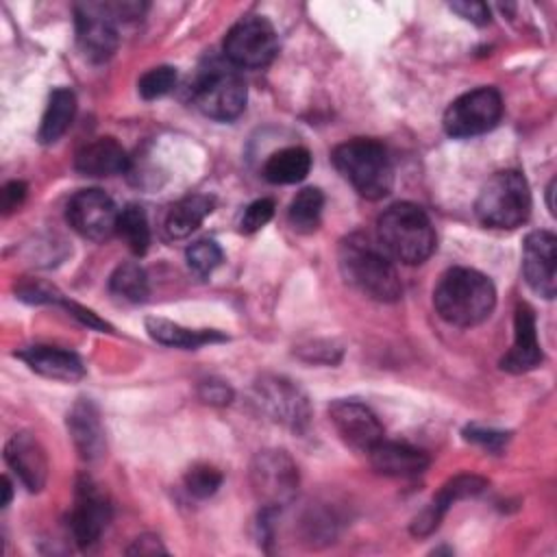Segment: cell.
I'll list each match as a JSON object with an SVG mask.
<instances>
[{"mask_svg": "<svg viewBox=\"0 0 557 557\" xmlns=\"http://www.w3.org/2000/svg\"><path fill=\"white\" fill-rule=\"evenodd\" d=\"M339 272L348 285L379 302H394L403 294L389 255L363 233H350L337 248Z\"/></svg>", "mask_w": 557, "mask_h": 557, "instance_id": "obj_1", "label": "cell"}, {"mask_svg": "<svg viewBox=\"0 0 557 557\" xmlns=\"http://www.w3.org/2000/svg\"><path fill=\"white\" fill-rule=\"evenodd\" d=\"M440 318L453 326L481 324L496 305L494 283L472 268H450L433 292Z\"/></svg>", "mask_w": 557, "mask_h": 557, "instance_id": "obj_2", "label": "cell"}, {"mask_svg": "<svg viewBox=\"0 0 557 557\" xmlns=\"http://www.w3.org/2000/svg\"><path fill=\"white\" fill-rule=\"evenodd\" d=\"M381 248L400 263L418 265L435 250V228L429 215L413 202H396L376 220Z\"/></svg>", "mask_w": 557, "mask_h": 557, "instance_id": "obj_3", "label": "cell"}, {"mask_svg": "<svg viewBox=\"0 0 557 557\" xmlns=\"http://www.w3.org/2000/svg\"><path fill=\"white\" fill-rule=\"evenodd\" d=\"M335 170L368 200L385 198L394 187V168L385 146L376 139L355 137L335 146Z\"/></svg>", "mask_w": 557, "mask_h": 557, "instance_id": "obj_4", "label": "cell"}, {"mask_svg": "<svg viewBox=\"0 0 557 557\" xmlns=\"http://www.w3.org/2000/svg\"><path fill=\"white\" fill-rule=\"evenodd\" d=\"M476 218L492 228H516L531 213V189L518 170L496 172L479 191Z\"/></svg>", "mask_w": 557, "mask_h": 557, "instance_id": "obj_5", "label": "cell"}, {"mask_svg": "<svg viewBox=\"0 0 557 557\" xmlns=\"http://www.w3.org/2000/svg\"><path fill=\"white\" fill-rule=\"evenodd\" d=\"M248 89L244 78L224 63H209L200 70L194 83L196 107L213 120L228 122L235 120L246 107Z\"/></svg>", "mask_w": 557, "mask_h": 557, "instance_id": "obj_6", "label": "cell"}, {"mask_svg": "<svg viewBox=\"0 0 557 557\" xmlns=\"http://www.w3.org/2000/svg\"><path fill=\"white\" fill-rule=\"evenodd\" d=\"M298 468L285 450H259L250 463V485L261 507L278 509L289 505L298 492Z\"/></svg>", "mask_w": 557, "mask_h": 557, "instance_id": "obj_7", "label": "cell"}, {"mask_svg": "<svg viewBox=\"0 0 557 557\" xmlns=\"http://www.w3.org/2000/svg\"><path fill=\"white\" fill-rule=\"evenodd\" d=\"M276 52V30L263 15L242 17L224 37V57L237 67H265Z\"/></svg>", "mask_w": 557, "mask_h": 557, "instance_id": "obj_8", "label": "cell"}, {"mask_svg": "<svg viewBox=\"0 0 557 557\" xmlns=\"http://www.w3.org/2000/svg\"><path fill=\"white\" fill-rule=\"evenodd\" d=\"M503 115V100L494 87L472 89L453 100L444 113V131L463 139L492 131Z\"/></svg>", "mask_w": 557, "mask_h": 557, "instance_id": "obj_9", "label": "cell"}, {"mask_svg": "<svg viewBox=\"0 0 557 557\" xmlns=\"http://www.w3.org/2000/svg\"><path fill=\"white\" fill-rule=\"evenodd\" d=\"M255 400L259 409L274 422L302 433L309 424V400L305 392L283 376H263L255 383Z\"/></svg>", "mask_w": 557, "mask_h": 557, "instance_id": "obj_10", "label": "cell"}, {"mask_svg": "<svg viewBox=\"0 0 557 557\" xmlns=\"http://www.w3.org/2000/svg\"><path fill=\"white\" fill-rule=\"evenodd\" d=\"M111 520V503L100 485L87 474L78 476L74 492V507L67 518L70 533L81 548H91L102 537Z\"/></svg>", "mask_w": 557, "mask_h": 557, "instance_id": "obj_11", "label": "cell"}, {"mask_svg": "<svg viewBox=\"0 0 557 557\" xmlns=\"http://www.w3.org/2000/svg\"><path fill=\"white\" fill-rule=\"evenodd\" d=\"M117 215L115 202L102 189L76 191L65 209L70 226L91 242L109 239L117 231Z\"/></svg>", "mask_w": 557, "mask_h": 557, "instance_id": "obj_12", "label": "cell"}, {"mask_svg": "<svg viewBox=\"0 0 557 557\" xmlns=\"http://www.w3.org/2000/svg\"><path fill=\"white\" fill-rule=\"evenodd\" d=\"M76 41L83 54L94 61H107L120 44L117 20L107 9V2H83L74 7Z\"/></svg>", "mask_w": 557, "mask_h": 557, "instance_id": "obj_13", "label": "cell"}, {"mask_svg": "<svg viewBox=\"0 0 557 557\" xmlns=\"http://www.w3.org/2000/svg\"><path fill=\"white\" fill-rule=\"evenodd\" d=\"M329 418L344 444L355 450L368 453L383 440V424L379 422L376 413L359 400H333L329 405Z\"/></svg>", "mask_w": 557, "mask_h": 557, "instance_id": "obj_14", "label": "cell"}, {"mask_svg": "<svg viewBox=\"0 0 557 557\" xmlns=\"http://www.w3.org/2000/svg\"><path fill=\"white\" fill-rule=\"evenodd\" d=\"M522 272L529 287L542 298L557 292V237L550 231H533L524 237Z\"/></svg>", "mask_w": 557, "mask_h": 557, "instance_id": "obj_15", "label": "cell"}, {"mask_svg": "<svg viewBox=\"0 0 557 557\" xmlns=\"http://www.w3.org/2000/svg\"><path fill=\"white\" fill-rule=\"evenodd\" d=\"M485 487H487V481L479 474H457V476L448 479L440 487V492L431 498V503L413 518L411 535H416V537L431 535L440 527V522L446 516V511L450 509V505H455L461 498L479 496Z\"/></svg>", "mask_w": 557, "mask_h": 557, "instance_id": "obj_16", "label": "cell"}, {"mask_svg": "<svg viewBox=\"0 0 557 557\" xmlns=\"http://www.w3.org/2000/svg\"><path fill=\"white\" fill-rule=\"evenodd\" d=\"M65 426L83 461L94 463L102 459V455L107 453V437L100 411L91 398H78L72 405L65 418Z\"/></svg>", "mask_w": 557, "mask_h": 557, "instance_id": "obj_17", "label": "cell"}, {"mask_svg": "<svg viewBox=\"0 0 557 557\" xmlns=\"http://www.w3.org/2000/svg\"><path fill=\"white\" fill-rule=\"evenodd\" d=\"M4 461L28 492H41L48 481V457L30 433H15L4 446Z\"/></svg>", "mask_w": 557, "mask_h": 557, "instance_id": "obj_18", "label": "cell"}, {"mask_svg": "<svg viewBox=\"0 0 557 557\" xmlns=\"http://www.w3.org/2000/svg\"><path fill=\"white\" fill-rule=\"evenodd\" d=\"M544 355L537 342L535 313L529 305H518L513 315V346L500 359V368L511 374H522L535 370L542 363Z\"/></svg>", "mask_w": 557, "mask_h": 557, "instance_id": "obj_19", "label": "cell"}, {"mask_svg": "<svg viewBox=\"0 0 557 557\" xmlns=\"http://www.w3.org/2000/svg\"><path fill=\"white\" fill-rule=\"evenodd\" d=\"M15 357H20L33 372H37L46 379L72 383V381H78L85 376V366H83L81 357L65 348L37 344V346L17 350Z\"/></svg>", "mask_w": 557, "mask_h": 557, "instance_id": "obj_20", "label": "cell"}, {"mask_svg": "<svg viewBox=\"0 0 557 557\" xmlns=\"http://www.w3.org/2000/svg\"><path fill=\"white\" fill-rule=\"evenodd\" d=\"M131 159L113 137H98L76 152L74 168L85 176H113L126 172Z\"/></svg>", "mask_w": 557, "mask_h": 557, "instance_id": "obj_21", "label": "cell"}, {"mask_svg": "<svg viewBox=\"0 0 557 557\" xmlns=\"http://www.w3.org/2000/svg\"><path fill=\"white\" fill-rule=\"evenodd\" d=\"M370 463L374 470L387 474V476H416L424 472L431 463L429 455L420 448H413L409 444L398 442H385L381 440L370 450Z\"/></svg>", "mask_w": 557, "mask_h": 557, "instance_id": "obj_22", "label": "cell"}, {"mask_svg": "<svg viewBox=\"0 0 557 557\" xmlns=\"http://www.w3.org/2000/svg\"><path fill=\"white\" fill-rule=\"evenodd\" d=\"M146 331L148 335L163 344V346H174V348H200L205 344H213V342H226V335L218 333V331H207V329H187L181 326L172 320L165 318H146Z\"/></svg>", "mask_w": 557, "mask_h": 557, "instance_id": "obj_23", "label": "cell"}, {"mask_svg": "<svg viewBox=\"0 0 557 557\" xmlns=\"http://www.w3.org/2000/svg\"><path fill=\"white\" fill-rule=\"evenodd\" d=\"M76 115V96L67 87H57L50 98L48 107L44 111L37 139L41 144H54L65 135V131L72 126V120Z\"/></svg>", "mask_w": 557, "mask_h": 557, "instance_id": "obj_24", "label": "cell"}, {"mask_svg": "<svg viewBox=\"0 0 557 557\" xmlns=\"http://www.w3.org/2000/svg\"><path fill=\"white\" fill-rule=\"evenodd\" d=\"M213 211V198L205 194L185 196L172 205L165 218V233L172 239H183L191 235L202 220Z\"/></svg>", "mask_w": 557, "mask_h": 557, "instance_id": "obj_25", "label": "cell"}, {"mask_svg": "<svg viewBox=\"0 0 557 557\" xmlns=\"http://www.w3.org/2000/svg\"><path fill=\"white\" fill-rule=\"evenodd\" d=\"M311 170V152L302 146H289L276 150L268 157L263 165V176L274 185L300 183Z\"/></svg>", "mask_w": 557, "mask_h": 557, "instance_id": "obj_26", "label": "cell"}, {"mask_svg": "<svg viewBox=\"0 0 557 557\" xmlns=\"http://www.w3.org/2000/svg\"><path fill=\"white\" fill-rule=\"evenodd\" d=\"M324 209V194L318 187L300 189L287 211V220L298 233H313L320 226Z\"/></svg>", "mask_w": 557, "mask_h": 557, "instance_id": "obj_27", "label": "cell"}, {"mask_svg": "<svg viewBox=\"0 0 557 557\" xmlns=\"http://www.w3.org/2000/svg\"><path fill=\"white\" fill-rule=\"evenodd\" d=\"M109 289L126 302H144L148 296L146 270L133 261L117 265L109 278Z\"/></svg>", "mask_w": 557, "mask_h": 557, "instance_id": "obj_28", "label": "cell"}, {"mask_svg": "<svg viewBox=\"0 0 557 557\" xmlns=\"http://www.w3.org/2000/svg\"><path fill=\"white\" fill-rule=\"evenodd\" d=\"M133 255H144L150 244V226L139 205H126L117 215V231Z\"/></svg>", "mask_w": 557, "mask_h": 557, "instance_id": "obj_29", "label": "cell"}, {"mask_svg": "<svg viewBox=\"0 0 557 557\" xmlns=\"http://www.w3.org/2000/svg\"><path fill=\"white\" fill-rule=\"evenodd\" d=\"M176 85V70L172 65H157L141 74L137 81V91L144 100H157L172 91Z\"/></svg>", "mask_w": 557, "mask_h": 557, "instance_id": "obj_30", "label": "cell"}, {"mask_svg": "<svg viewBox=\"0 0 557 557\" xmlns=\"http://www.w3.org/2000/svg\"><path fill=\"white\" fill-rule=\"evenodd\" d=\"M187 265L198 276L211 274L222 261V248L213 239H198L185 252Z\"/></svg>", "mask_w": 557, "mask_h": 557, "instance_id": "obj_31", "label": "cell"}, {"mask_svg": "<svg viewBox=\"0 0 557 557\" xmlns=\"http://www.w3.org/2000/svg\"><path fill=\"white\" fill-rule=\"evenodd\" d=\"M222 485V472L209 463H196L185 472V487L196 498H209Z\"/></svg>", "mask_w": 557, "mask_h": 557, "instance_id": "obj_32", "label": "cell"}, {"mask_svg": "<svg viewBox=\"0 0 557 557\" xmlns=\"http://www.w3.org/2000/svg\"><path fill=\"white\" fill-rule=\"evenodd\" d=\"M274 215V200L272 198H259L255 202H250L239 220V231L250 235L259 228H263Z\"/></svg>", "mask_w": 557, "mask_h": 557, "instance_id": "obj_33", "label": "cell"}, {"mask_svg": "<svg viewBox=\"0 0 557 557\" xmlns=\"http://www.w3.org/2000/svg\"><path fill=\"white\" fill-rule=\"evenodd\" d=\"M15 294L20 300L33 302V305H41V302H59L63 298V294H59L54 287H50L48 283L41 281H24L15 287Z\"/></svg>", "mask_w": 557, "mask_h": 557, "instance_id": "obj_34", "label": "cell"}, {"mask_svg": "<svg viewBox=\"0 0 557 557\" xmlns=\"http://www.w3.org/2000/svg\"><path fill=\"white\" fill-rule=\"evenodd\" d=\"M463 437H466L468 442H474V444H479V446L487 448V450L498 453V450H503V446L507 444L509 433H505V431H496V429H485V426L470 424V426H466V429H463Z\"/></svg>", "mask_w": 557, "mask_h": 557, "instance_id": "obj_35", "label": "cell"}, {"mask_svg": "<svg viewBox=\"0 0 557 557\" xmlns=\"http://www.w3.org/2000/svg\"><path fill=\"white\" fill-rule=\"evenodd\" d=\"M450 11H455L457 15H461L463 20L472 22V24H487L490 22V7L485 2H476V0H461V2H450Z\"/></svg>", "mask_w": 557, "mask_h": 557, "instance_id": "obj_36", "label": "cell"}, {"mask_svg": "<svg viewBox=\"0 0 557 557\" xmlns=\"http://www.w3.org/2000/svg\"><path fill=\"white\" fill-rule=\"evenodd\" d=\"M198 394L209 405H228L233 400V389L224 381H215V379L202 381L198 387Z\"/></svg>", "mask_w": 557, "mask_h": 557, "instance_id": "obj_37", "label": "cell"}, {"mask_svg": "<svg viewBox=\"0 0 557 557\" xmlns=\"http://www.w3.org/2000/svg\"><path fill=\"white\" fill-rule=\"evenodd\" d=\"M24 198H26V183L11 181L0 191V207L4 213H11L13 209H17L22 205Z\"/></svg>", "mask_w": 557, "mask_h": 557, "instance_id": "obj_38", "label": "cell"}, {"mask_svg": "<svg viewBox=\"0 0 557 557\" xmlns=\"http://www.w3.org/2000/svg\"><path fill=\"white\" fill-rule=\"evenodd\" d=\"M128 555H157V553H165L161 540L157 535H139L128 548Z\"/></svg>", "mask_w": 557, "mask_h": 557, "instance_id": "obj_39", "label": "cell"}, {"mask_svg": "<svg viewBox=\"0 0 557 557\" xmlns=\"http://www.w3.org/2000/svg\"><path fill=\"white\" fill-rule=\"evenodd\" d=\"M11 496H13V490H11V481L9 476H2V507H7L11 503Z\"/></svg>", "mask_w": 557, "mask_h": 557, "instance_id": "obj_40", "label": "cell"}, {"mask_svg": "<svg viewBox=\"0 0 557 557\" xmlns=\"http://www.w3.org/2000/svg\"><path fill=\"white\" fill-rule=\"evenodd\" d=\"M553 194H555V181H550V185L546 187V198H548V211L555 213V205H553Z\"/></svg>", "mask_w": 557, "mask_h": 557, "instance_id": "obj_41", "label": "cell"}]
</instances>
